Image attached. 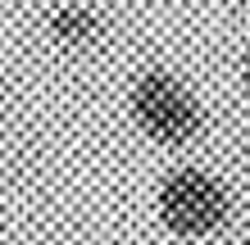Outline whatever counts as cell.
<instances>
[{
    "instance_id": "6da1fadb",
    "label": "cell",
    "mask_w": 250,
    "mask_h": 245,
    "mask_svg": "<svg viewBox=\"0 0 250 245\" xmlns=\"http://www.w3.org/2000/svg\"><path fill=\"white\" fill-rule=\"evenodd\" d=\"M123 109H127L132 132H137L146 146L168 150V154L191 150L205 136V127H209V118H205V100L191 91L173 68H164V64L141 68V73L127 82Z\"/></svg>"
},
{
    "instance_id": "7a4b0ae2",
    "label": "cell",
    "mask_w": 250,
    "mask_h": 245,
    "mask_svg": "<svg viewBox=\"0 0 250 245\" xmlns=\"http://www.w3.org/2000/svg\"><path fill=\"white\" fill-rule=\"evenodd\" d=\"M150 209L173 241H209L232 223V191L214 168L187 159L159 172Z\"/></svg>"
},
{
    "instance_id": "277c9868",
    "label": "cell",
    "mask_w": 250,
    "mask_h": 245,
    "mask_svg": "<svg viewBox=\"0 0 250 245\" xmlns=\"http://www.w3.org/2000/svg\"><path fill=\"white\" fill-rule=\"evenodd\" d=\"M241 86H246V91H250V46L241 50Z\"/></svg>"
},
{
    "instance_id": "3957f363",
    "label": "cell",
    "mask_w": 250,
    "mask_h": 245,
    "mask_svg": "<svg viewBox=\"0 0 250 245\" xmlns=\"http://www.w3.org/2000/svg\"><path fill=\"white\" fill-rule=\"evenodd\" d=\"M41 32H46V41L55 50L86 55V50H96L100 41L109 37V19H105L100 5H91V0H60V5L46 9Z\"/></svg>"
}]
</instances>
